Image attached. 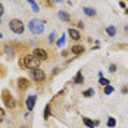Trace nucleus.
Masks as SVG:
<instances>
[{"label":"nucleus","instance_id":"5701e85b","mask_svg":"<svg viewBox=\"0 0 128 128\" xmlns=\"http://www.w3.org/2000/svg\"><path fill=\"white\" fill-rule=\"evenodd\" d=\"M58 2H60V0H46V4L52 8V6H54V4H56Z\"/></svg>","mask_w":128,"mask_h":128},{"label":"nucleus","instance_id":"f257e3e1","mask_svg":"<svg viewBox=\"0 0 128 128\" xmlns=\"http://www.w3.org/2000/svg\"><path fill=\"white\" fill-rule=\"evenodd\" d=\"M38 65H40V60L34 54H25L19 60V66L25 68V69H36V68H38Z\"/></svg>","mask_w":128,"mask_h":128},{"label":"nucleus","instance_id":"393cba45","mask_svg":"<svg viewBox=\"0 0 128 128\" xmlns=\"http://www.w3.org/2000/svg\"><path fill=\"white\" fill-rule=\"evenodd\" d=\"M65 44V36H62L58 40V46H64Z\"/></svg>","mask_w":128,"mask_h":128},{"label":"nucleus","instance_id":"a878e982","mask_svg":"<svg viewBox=\"0 0 128 128\" xmlns=\"http://www.w3.org/2000/svg\"><path fill=\"white\" fill-rule=\"evenodd\" d=\"M115 71H116V65H115V64L109 65V72H112V74H114Z\"/></svg>","mask_w":128,"mask_h":128},{"label":"nucleus","instance_id":"b1692460","mask_svg":"<svg viewBox=\"0 0 128 128\" xmlns=\"http://www.w3.org/2000/svg\"><path fill=\"white\" fill-rule=\"evenodd\" d=\"M4 116H6L4 109H2V108H0V122H3V121H4Z\"/></svg>","mask_w":128,"mask_h":128},{"label":"nucleus","instance_id":"dca6fc26","mask_svg":"<svg viewBox=\"0 0 128 128\" xmlns=\"http://www.w3.org/2000/svg\"><path fill=\"white\" fill-rule=\"evenodd\" d=\"M82 10H84V13H86L87 16H94V15H96V10L91 9V8H84Z\"/></svg>","mask_w":128,"mask_h":128},{"label":"nucleus","instance_id":"0eeeda50","mask_svg":"<svg viewBox=\"0 0 128 128\" xmlns=\"http://www.w3.org/2000/svg\"><path fill=\"white\" fill-rule=\"evenodd\" d=\"M28 87H30V81H28L26 78H24V77L18 78V88L21 90V91H24V90H26Z\"/></svg>","mask_w":128,"mask_h":128},{"label":"nucleus","instance_id":"bb28decb","mask_svg":"<svg viewBox=\"0 0 128 128\" xmlns=\"http://www.w3.org/2000/svg\"><path fill=\"white\" fill-rule=\"evenodd\" d=\"M3 75H4V66L0 65V77H3Z\"/></svg>","mask_w":128,"mask_h":128},{"label":"nucleus","instance_id":"1a4fd4ad","mask_svg":"<svg viewBox=\"0 0 128 128\" xmlns=\"http://www.w3.org/2000/svg\"><path fill=\"white\" fill-rule=\"evenodd\" d=\"M71 53H74V54H82L84 53V46L82 44H74L72 47H71Z\"/></svg>","mask_w":128,"mask_h":128},{"label":"nucleus","instance_id":"7ed1b4c3","mask_svg":"<svg viewBox=\"0 0 128 128\" xmlns=\"http://www.w3.org/2000/svg\"><path fill=\"white\" fill-rule=\"evenodd\" d=\"M28 26H30V31L32 34H41L44 31V22L41 19H32V21H30V25Z\"/></svg>","mask_w":128,"mask_h":128},{"label":"nucleus","instance_id":"cd10ccee","mask_svg":"<svg viewBox=\"0 0 128 128\" xmlns=\"http://www.w3.org/2000/svg\"><path fill=\"white\" fill-rule=\"evenodd\" d=\"M3 13H4V6H3V4L0 3V16H2Z\"/></svg>","mask_w":128,"mask_h":128},{"label":"nucleus","instance_id":"423d86ee","mask_svg":"<svg viewBox=\"0 0 128 128\" xmlns=\"http://www.w3.org/2000/svg\"><path fill=\"white\" fill-rule=\"evenodd\" d=\"M32 54L38 59L40 62L41 60H46L47 58H49V54H47V52L44 50V49H34V52H32Z\"/></svg>","mask_w":128,"mask_h":128},{"label":"nucleus","instance_id":"473e14b6","mask_svg":"<svg viewBox=\"0 0 128 128\" xmlns=\"http://www.w3.org/2000/svg\"><path fill=\"white\" fill-rule=\"evenodd\" d=\"M0 38H2V34H0Z\"/></svg>","mask_w":128,"mask_h":128},{"label":"nucleus","instance_id":"f8f14e48","mask_svg":"<svg viewBox=\"0 0 128 128\" xmlns=\"http://www.w3.org/2000/svg\"><path fill=\"white\" fill-rule=\"evenodd\" d=\"M3 50H4V53H6V58L8 59H12L13 58V49L10 44H6L4 47H3Z\"/></svg>","mask_w":128,"mask_h":128},{"label":"nucleus","instance_id":"9b49d317","mask_svg":"<svg viewBox=\"0 0 128 128\" xmlns=\"http://www.w3.org/2000/svg\"><path fill=\"white\" fill-rule=\"evenodd\" d=\"M58 16H59V19H62L64 22H71V15H69V13H66L65 10H59Z\"/></svg>","mask_w":128,"mask_h":128},{"label":"nucleus","instance_id":"39448f33","mask_svg":"<svg viewBox=\"0 0 128 128\" xmlns=\"http://www.w3.org/2000/svg\"><path fill=\"white\" fill-rule=\"evenodd\" d=\"M31 78L36 81V82H43L46 80V72L40 68H36V69H31Z\"/></svg>","mask_w":128,"mask_h":128},{"label":"nucleus","instance_id":"aec40b11","mask_svg":"<svg viewBox=\"0 0 128 128\" xmlns=\"http://www.w3.org/2000/svg\"><path fill=\"white\" fill-rule=\"evenodd\" d=\"M93 94H94V90H93V88H88V90H86V91L82 93V96H84V97H91Z\"/></svg>","mask_w":128,"mask_h":128},{"label":"nucleus","instance_id":"c756f323","mask_svg":"<svg viewBox=\"0 0 128 128\" xmlns=\"http://www.w3.org/2000/svg\"><path fill=\"white\" fill-rule=\"evenodd\" d=\"M128 91V86H124V87H122V93H127Z\"/></svg>","mask_w":128,"mask_h":128},{"label":"nucleus","instance_id":"2f4dec72","mask_svg":"<svg viewBox=\"0 0 128 128\" xmlns=\"http://www.w3.org/2000/svg\"><path fill=\"white\" fill-rule=\"evenodd\" d=\"M125 15H128V9H125Z\"/></svg>","mask_w":128,"mask_h":128},{"label":"nucleus","instance_id":"412c9836","mask_svg":"<svg viewBox=\"0 0 128 128\" xmlns=\"http://www.w3.org/2000/svg\"><path fill=\"white\" fill-rule=\"evenodd\" d=\"M49 116H50V104H47L44 108V119H47Z\"/></svg>","mask_w":128,"mask_h":128},{"label":"nucleus","instance_id":"72a5a7b5","mask_svg":"<svg viewBox=\"0 0 128 128\" xmlns=\"http://www.w3.org/2000/svg\"><path fill=\"white\" fill-rule=\"evenodd\" d=\"M0 24H2V19H0Z\"/></svg>","mask_w":128,"mask_h":128},{"label":"nucleus","instance_id":"a211bd4d","mask_svg":"<svg viewBox=\"0 0 128 128\" xmlns=\"http://www.w3.org/2000/svg\"><path fill=\"white\" fill-rule=\"evenodd\" d=\"M99 82H100V86H103V87H106V86H109V80L104 77H100L99 78Z\"/></svg>","mask_w":128,"mask_h":128},{"label":"nucleus","instance_id":"f03ea898","mask_svg":"<svg viewBox=\"0 0 128 128\" xmlns=\"http://www.w3.org/2000/svg\"><path fill=\"white\" fill-rule=\"evenodd\" d=\"M2 100H3V103L6 104V108H9V109H13L15 108V99H13L12 93L9 91L8 88H3L2 90Z\"/></svg>","mask_w":128,"mask_h":128},{"label":"nucleus","instance_id":"7c9ffc66","mask_svg":"<svg viewBox=\"0 0 128 128\" xmlns=\"http://www.w3.org/2000/svg\"><path fill=\"white\" fill-rule=\"evenodd\" d=\"M78 28H80V30H81V28H84V24H82V22H78Z\"/></svg>","mask_w":128,"mask_h":128},{"label":"nucleus","instance_id":"20e7f679","mask_svg":"<svg viewBox=\"0 0 128 128\" xmlns=\"http://www.w3.org/2000/svg\"><path fill=\"white\" fill-rule=\"evenodd\" d=\"M9 28L12 30L15 34H22L24 30H25L24 22H22L21 19H10V22H9Z\"/></svg>","mask_w":128,"mask_h":128},{"label":"nucleus","instance_id":"ddd939ff","mask_svg":"<svg viewBox=\"0 0 128 128\" xmlns=\"http://www.w3.org/2000/svg\"><path fill=\"white\" fill-rule=\"evenodd\" d=\"M74 82H75V84H82V82H84V75H82L81 71L77 72V75H75V78H74Z\"/></svg>","mask_w":128,"mask_h":128},{"label":"nucleus","instance_id":"2eb2a0df","mask_svg":"<svg viewBox=\"0 0 128 128\" xmlns=\"http://www.w3.org/2000/svg\"><path fill=\"white\" fill-rule=\"evenodd\" d=\"M82 122H84L88 128H94V127H96V125H94V122H93L91 119H88L87 116H82Z\"/></svg>","mask_w":128,"mask_h":128},{"label":"nucleus","instance_id":"4468645a","mask_svg":"<svg viewBox=\"0 0 128 128\" xmlns=\"http://www.w3.org/2000/svg\"><path fill=\"white\" fill-rule=\"evenodd\" d=\"M106 34L109 36V37H115L116 36V28L115 26H106Z\"/></svg>","mask_w":128,"mask_h":128},{"label":"nucleus","instance_id":"f3484780","mask_svg":"<svg viewBox=\"0 0 128 128\" xmlns=\"http://www.w3.org/2000/svg\"><path fill=\"white\" fill-rule=\"evenodd\" d=\"M115 125H116V119H115V118H112V116H110V118L108 119V127H109V128H114Z\"/></svg>","mask_w":128,"mask_h":128},{"label":"nucleus","instance_id":"c85d7f7f","mask_svg":"<svg viewBox=\"0 0 128 128\" xmlns=\"http://www.w3.org/2000/svg\"><path fill=\"white\" fill-rule=\"evenodd\" d=\"M54 34H56V32H52V34H50V38H49V41H50V43L54 40Z\"/></svg>","mask_w":128,"mask_h":128},{"label":"nucleus","instance_id":"9d476101","mask_svg":"<svg viewBox=\"0 0 128 128\" xmlns=\"http://www.w3.org/2000/svg\"><path fill=\"white\" fill-rule=\"evenodd\" d=\"M68 34H69V37H71V38L75 40V41H78V40L81 38L80 31H78V30H74V28H69V30H68Z\"/></svg>","mask_w":128,"mask_h":128},{"label":"nucleus","instance_id":"4be33fe9","mask_svg":"<svg viewBox=\"0 0 128 128\" xmlns=\"http://www.w3.org/2000/svg\"><path fill=\"white\" fill-rule=\"evenodd\" d=\"M103 93H104V94H110V93H114V87H110V86H106V87L103 88Z\"/></svg>","mask_w":128,"mask_h":128},{"label":"nucleus","instance_id":"6ab92c4d","mask_svg":"<svg viewBox=\"0 0 128 128\" xmlns=\"http://www.w3.org/2000/svg\"><path fill=\"white\" fill-rule=\"evenodd\" d=\"M28 2H30V4H31V6H32V10H34V12H38V10H40L38 4H37V3H36V2H34V0H28Z\"/></svg>","mask_w":128,"mask_h":128},{"label":"nucleus","instance_id":"6e6552de","mask_svg":"<svg viewBox=\"0 0 128 128\" xmlns=\"http://www.w3.org/2000/svg\"><path fill=\"white\" fill-rule=\"evenodd\" d=\"M36 102H37V97H36V96H28L26 100H25L26 109H28V110H32L34 106H36Z\"/></svg>","mask_w":128,"mask_h":128}]
</instances>
